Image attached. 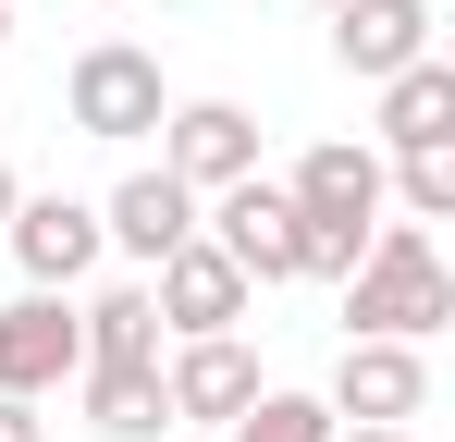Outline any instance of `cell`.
I'll use <instances>...</instances> for the list:
<instances>
[{
	"mask_svg": "<svg viewBox=\"0 0 455 442\" xmlns=\"http://www.w3.org/2000/svg\"><path fill=\"white\" fill-rule=\"evenodd\" d=\"M455 320V271L431 246V221H381L370 258L345 271V332H381V344H431Z\"/></svg>",
	"mask_w": 455,
	"mask_h": 442,
	"instance_id": "6da1fadb",
	"label": "cell"
},
{
	"mask_svg": "<svg viewBox=\"0 0 455 442\" xmlns=\"http://www.w3.org/2000/svg\"><path fill=\"white\" fill-rule=\"evenodd\" d=\"M62 111H75V136H99V147L160 136V111H172L160 50H136V37H99V50H75V74H62Z\"/></svg>",
	"mask_w": 455,
	"mask_h": 442,
	"instance_id": "7a4b0ae2",
	"label": "cell"
},
{
	"mask_svg": "<svg viewBox=\"0 0 455 442\" xmlns=\"http://www.w3.org/2000/svg\"><path fill=\"white\" fill-rule=\"evenodd\" d=\"M160 172L185 185V197H222L259 172V111L246 99H172L160 111Z\"/></svg>",
	"mask_w": 455,
	"mask_h": 442,
	"instance_id": "3957f363",
	"label": "cell"
},
{
	"mask_svg": "<svg viewBox=\"0 0 455 442\" xmlns=\"http://www.w3.org/2000/svg\"><path fill=\"white\" fill-rule=\"evenodd\" d=\"M148 307H160V344H197V332H246L259 283L234 271L210 233H185V246H172V258L148 271Z\"/></svg>",
	"mask_w": 455,
	"mask_h": 442,
	"instance_id": "277c9868",
	"label": "cell"
},
{
	"mask_svg": "<svg viewBox=\"0 0 455 442\" xmlns=\"http://www.w3.org/2000/svg\"><path fill=\"white\" fill-rule=\"evenodd\" d=\"M320 406H332L345 430H406V418L431 406V357H419V344H381V332H345Z\"/></svg>",
	"mask_w": 455,
	"mask_h": 442,
	"instance_id": "5b68a950",
	"label": "cell"
},
{
	"mask_svg": "<svg viewBox=\"0 0 455 442\" xmlns=\"http://www.w3.org/2000/svg\"><path fill=\"white\" fill-rule=\"evenodd\" d=\"M197 233L222 246L246 283H296V197H283L271 172H246V185H222V197H197Z\"/></svg>",
	"mask_w": 455,
	"mask_h": 442,
	"instance_id": "8992f818",
	"label": "cell"
},
{
	"mask_svg": "<svg viewBox=\"0 0 455 442\" xmlns=\"http://www.w3.org/2000/svg\"><path fill=\"white\" fill-rule=\"evenodd\" d=\"M0 246H12V271L37 295H75L111 246H99V197H12V221H0Z\"/></svg>",
	"mask_w": 455,
	"mask_h": 442,
	"instance_id": "52a82bcc",
	"label": "cell"
},
{
	"mask_svg": "<svg viewBox=\"0 0 455 442\" xmlns=\"http://www.w3.org/2000/svg\"><path fill=\"white\" fill-rule=\"evenodd\" d=\"M86 368V332H75V295H12V307H0V393H25V406H37V393H62V381H75Z\"/></svg>",
	"mask_w": 455,
	"mask_h": 442,
	"instance_id": "ba28073f",
	"label": "cell"
},
{
	"mask_svg": "<svg viewBox=\"0 0 455 442\" xmlns=\"http://www.w3.org/2000/svg\"><path fill=\"white\" fill-rule=\"evenodd\" d=\"M320 25H332V62L357 74V86H381V74H406V62H431V0H332Z\"/></svg>",
	"mask_w": 455,
	"mask_h": 442,
	"instance_id": "9c48e42d",
	"label": "cell"
},
{
	"mask_svg": "<svg viewBox=\"0 0 455 442\" xmlns=\"http://www.w3.org/2000/svg\"><path fill=\"white\" fill-rule=\"evenodd\" d=\"M160 393H172V430L185 418H246V393H259V357H246V332H197V344H172L160 357Z\"/></svg>",
	"mask_w": 455,
	"mask_h": 442,
	"instance_id": "30bf717a",
	"label": "cell"
},
{
	"mask_svg": "<svg viewBox=\"0 0 455 442\" xmlns=\"http://www.w3.org/2000/svg\"><path fill=\"white\" fill-rule=\"evenodd\" d=\"M185 233H197V197H185V185H172L160 160H148V172H124V185L99 197V246H124L136 271H160V258H172Z\"/></svg>",
	"mask_w": 455,
	"mask_h": 442,
	"instance_id": "8fae6325",
	"label": "cell"
},
{
	"mask_svg": "<svg viewBox=\"0 0 455 442\" xmlns=\"http://www.w3.org/2000/svg\"><path fill=\"white\" fill-rule=\"evenodd\" d=\"M283 197H296L307 221H357V233H370L381 221V147L370 136H320L296 172H283Z\"/></svg>",
	"mask_w": 455,
	"mask_h": 442,
	"instance_id": "7c38bea8",
	"label": "cell"
},
{
	"mask_svg": "<svg viewBox=\"0 0 455 442\" xmlns=\"http://www.w3.org/2000/svg\"><path fill=\"white\" fill-rule=\"evenodd\" d=\"M381 160H406V147H455V62L431 50V62H406V74H381Z\"/></svg>",
	"mask_w": 455,
	"mask_h": 442,
	"instance_id": "4fadbf2b",
	"label": "cell"
},
{
	"mask_svg": "<svg viewBox=\"0 0 455 442\" xmlns=\"http://www.w3.org/2000/svg\"><path fill=\"white\" fill-rule=\"evenodd\" d=\"M75 332H86V368H160V307H148V271L136 283H99L75 307Z\"/></svg>",
	"mask_w": 455,
	"mask_h": 442,
	"instance_id": "5bb4252c",
	"label": "cell"
},
{
	"mask_svg": "<svg viewBox=\"0 0 455 442\" xmlns=\"http://www.w3.org/2000/svg\"><path fill=\"white\" fill-rule=\"evenodd\" d=\"M75 393H86V430H99V442H160V430H172L160 368H75Z\"/></svg>",
	"mask_w": 455,
	"mask_h": 442,
	"instance_id": "9a60e30c",
	"label": "cell"
},
{
	"mask_svg": "<svg viewBox=\"0 0 455 442\" xmlns=\"http://www.w3.org/2000/svg\"><path fill=\"white\" fill-rule=\"evenodd\" d=\"M222 442H332V406H320V393H283V381H259L246 418H222Z\"/></svg>",
	"mask_w": 455,
	"mask_h": 442,
	"instance_id": "2e32d148",
	"label": "cell"
},
{
	"mask_svg": "<svg viewBox=\"0 0 455 442\" xmlns=\"http://www.w3.org/2000/svg\"><path fill=\"white\" fill-rule=\"evenodd\" d=\"M381 209L455 221V147H406V160H381Z\"/></svg>",
	"mask_w": 455,
	"mask_h": 442,
	"instance_id": "e0dca14e",
	"label": "cell"
},
{
	"mask_svg": "<svg viewBox=\"0 0 455 442\" xmlns=\"http://www.w3.org/2000/svg\"><path fill=\"white\" fill-rule=\"evenodd\" d=\"M0 442H50V418H37L25 393H0Z\"/></svg>",
	"mask_w": 455,
	"mask_h": 442,
	"instance_id": "ac0fdd59",
	"label": "cell"
},
{
	"mask_svg": "<svg viewBox=\"0 0 455 442\" xmlns=\"http://www.w3.org/2000/svg\"><path fill=\"white\" fill-rule=\"evenodd\" d=\"M332 442H419V430H345V418H332Z\"/></svg>",
	"mask_w": 455,
	"mask_h": 442,
	"instance_id": "d6986e66",
	"label": "cell"
},
{
	"mask_svg": "<svg viewBox=\"0 0 455 442\" xmlns=\"http://www.w3.org/2000/svg\"><path fill=\"white\" fill-rule=\"evenodd\" d=\"M12 197H25V185H12V160H0V221H12Z\"/></svg>",
	"mask_w": 455,
	"mask_h": 442,
	"instance_id": "ffe728a7",
	"label": "cell"
},
{
	"mask_svg": "<svg viewBox=\"0 0 455 442\" xmlns=\"http://www.w3.org/2000/svg\"><path fill=\"white\" fill-rule=\"evenodd\" d=\"M0 50H12V0H0Z\"/></svg>",
	"mask_w": 455,
	"mask_h": 442,
	"instance_id": "44dd1931",
	"label": "cell"
},
{
	"mask_svg": "<svg viewBox=\"0 0 455 442\" xmlns=\"http://www.w3.org/2000/svg\"><path fill=\"white\" fill-rule=\"evenodd\" d=\"M307 12H332V0H307Z\"/></svg>",
	"mask_w": 455,
	"mask_h": 442,
	"instance_id": "7402d4cb",
	"label": "cell"
},
{
	"mask_svg": "<svg viewBox=\"0 0 455 442\" xmlns=\"http://www.w3.org/2000/svg\"><path fill=\"white\" fill-rule=\"evenodd\" d=\"M99 12H124V0H99Z\"/></svg>",
	"mask_w": 455,
	"mask_h": 442,
	"instance_id": "603a6c76",
	"label": "cell"
}]
</instances>
